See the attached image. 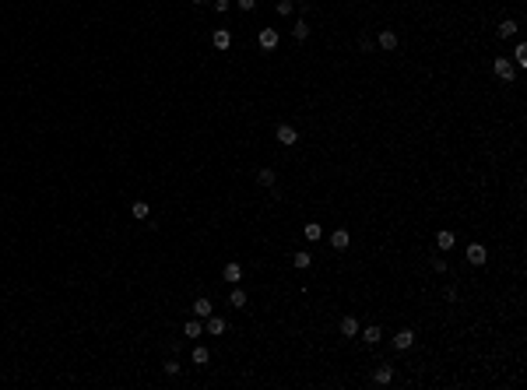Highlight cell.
Listing matches in <instances>:
<instances>
[{
    "instance_id": "obj_16",
    "label": "cell",
    "mask_w": 527,
    "mask_h": 390,
    "mask_svg": "<svg viewBox=\"0 0 527 390\" xmlns=\"http://www.w3.org/2000/svg\"><path fill=\"white\" fill-rule=\"evenodd\" d=\"M496 32H499V39H513V35H517V21H513V18H506Z\"/></svg>"
},
{
    "instance_id": "obj_19",
    "label": "cell",
    "mask_w": 527,
    "mask_h": 390,
    "mask_svg": "<svg viewBox=\"0 0 527 390\" xmlns=\"http://www.w3.org/2000/svg\"><path fill=\"white\" fill-rule=\"evenodd\" d=\"M208 334H225V320L211 313V316H208Z\"/></svg>"
},
{
    "instance_id": "obj_3",
    "label": "cell",
    "mask_w": 527,
    "mask_h": 390,
    "mask_svg": "<svg viewBox=\"0 0 527 390\" xmlns=\"http://www.w3.org/2000/svg\"><path fill=\"white\" fill-rule=\"evenodd\" d=\"M485 260H489V250H485L482 242H471V246H467V264H474V267H482Z\"/></svg>"
},
{
    "instance_id": "obj_22",
    "label": "cell",
    "mask_w": 527,
    "mask_h": 390,
    "mask_svg": "<svg viewBox=\"0 0 527 390\" xmlns=\"http://www.w3.org/2000/svg\"><path fill=\"white\" fill-rule=\"evenodd\" d=\"M228 306H235V310H243V306H246V292H243V288H235V292L228 296Z\"/></svg>"
},
{
    "instance_id": "obj_29",
    "label": "cell",
    "mask_w": 527,
    "mask_h": 390,
    "mask_svg": "<svg viewBox=\"0 0 527 390\" xmlns=\"http://www.w3.org/2000/svg\"><path fill=\"white\" fill-rule=\"evenodd\" d=\"M228 7H232V0H215V11H218V14H225Z\"/></svg>"
},
{
    "instance_id": "obj_25",
    "label": "cell",
    "mask_w": 527,
    "mask_h": 390,
    "mask_svg": "<svg viewBox=\"0 0 527 390\" xmlns=\"http://www.w3.org/2000/svg\"><path fill=\"white\" fill-rule=\"evenodd\" d=\"M513 60H517V67H527V46H524V42H517V53H513Z\"/></svg>"
},
{
    "instance_id": "obj_20",
    "label": "cell",
    "mask_w": 527,
    "mask_h": 390,
    "mask_svg": "<svg viewBox=\"0 0 527 390\" xmlns=\"http://www.w3.org/2000/svg\"><path fill=\"white\" fill-rule=\"evenodd\" d=\"M222 274H225V281H239V278H243V267H239V264H225Z\"/></svg>"
},
{
    "instance_id": "obj_11",
    "label": "cell",
    "mask_w": 527,
    "mask_h": 390,
    "mask_svg": "<svg viewBox=\"0 0 527 390\" xmlns=\"http://www.w3.org/2000/svg\"><path fill=\"white\" fill-rule=\"evenodd\" d=\"M274 46H278V32L274 28H264L260 32V50H274Z\"/></svg>"
},
{
    "instance_id": "obj_10",
    "label": "cell",
    "mask_w": 527,
    "mask_h": 390,
    "mask_svg": "<svg viewBox=\"0 0 527 390\" xmlns=\"http://www.w3.org/2000/svg\"><path fill=\"white\" fill-rule=\"evenodd\" d=\"M373 380H376L379 387H387V383H394V366H379L376 373H373Z\"/></svg>"
},
{
    "instance_id": "obj_27",
    "label": "cell",
    "mask_w": 527,
    "mask_h": 390,
    "mask_svg": "<svg viewBox=\"0 0 527 390\" xmlns=\"http://www.w3.org/2000/svg\"><path fill=\"white\" fill-rule=\"evenodd\" d=\"M274 11H278V14H292V0H278Z\"/></svg>"
},
{
    "instance_id": "obj_6",
    "label": "cell",
    "mask_w": 527,
    "mask_h": 390,
    "mask_svg": "<svg viewBox=\"0 0 527 390\" xmlns=\"http://www.w3.org/2000/svg\"><path fill=\"white\" fill-rule=\"evenodd\" d=\"M211 42H215V50H222V53H225L228 46H232V32H228V28H218V32L211 35Z\"/></svg>"
},
{
    "instance_id": "obj_26",
    "label": "cell",
    "mask_w": 527,
    "mask_h": 390,
    "mask_svg": "<svg viewBox=\"0 0 527 390\" xmlns=\"http://www.w3.org/2000/svg\"><path fill=\"white\" fill-rule=\"evenodd\" d=\"M433 271H436V274H447V260H443V257H433Z\"/></svg>"
},
{
    "instance_id": "obj_13",
    "label": "cell",
    "mask_w": 527,
    "mask_h": 390,
    "mask_svg": "<svg viewBox=\"0 0 527 390\" xmlns=\"http://www.w3.org/2000/svg\"><path fill=\"white\" fill-rule=\"evenodd\" d=\"M190 359H194V366H208V362H211V352H208V348H201V345H194Z\"/></svg>"
},
{
    "instance_id": "obj_9",
    "label": "cell",
    "mask_w": 527,
    "mask_h": 390,
    "mask_svg": "<svg viewBox=\"0 0 527 390\" xmlns=\"http://www.w3.org/2000/svg\"><path fill=\"white\" fill-rule=\"evenodd\" d=\"M348 242H352V235L345 232V229H334V235H330V246L334 250H348Z\"/></svg>"
},
{
    "instance_id": "obj_32",
    "label": "cell",
    "mask_w": 527,
    "mask_h": 390,
    "mask_svg": "<svg viewBox=\"0 0 527 390\" xmlns=\"http://www.w3.org/2000/svg\"><path fill=\"white\" fill-rule=\"evenodd\" d=\"M194 4H204V0H194Z\"/></svg>"
},
{
    "instance_id": "obj_21",
    "label": "cell",
    "mask_w": 527,
    "mask_h": 390,
    "mask_svg": "<svg viewBox=\"0 0 527 390\" xmlns=\"http://www.w3.org/2000/svg\"><path fill=\"white\" fill-rule=\"evenodd\" d=\"M292 35H296V39H309V21H296V25H292Z\"/></svg>"
},
{
    "instance_id": "obj_15",
    "label": "cell",
    "mask_w": 527,
    "mask_h": 390,
    "mask_svg": "<svg viewBox=\"0 0 527 390\" xmlns=\"http://www.w3.org/2000/svg\"><path fill=\"white\" fill-rule=\"evenodd\" d=\"M302 235H306L309 242H320V239H323V229H320L316 222H309V225H302Z\"/></svg>"
},
{
    "instance_id": "obj_23",
    "label": "cell",
    "mask_w": 527,
    "mask_h": 390,
    "mask_svg": "<svg viewBox=\"0 0 527 390\" xmlns=\"http://www.w3.org/2000/svg\"><path fill=\"white\" fill-rule=\"evenodd\" d=\"M292 264H296L299 271H306V267L313 264V253H296V257H292Z\"/></svg>"
},
{
    "instance_id": "obj_4",
    "label": "cell",
    "mask_w": 527,
    "mask_h": 390,
    "mask_svg": "<svg viewBox=\"0 0 527 390\" xmlns=\"http://www.w3.org/2000/svg\"><path fill=\"white\" fill-rule=\"evenodd\" d=\"M411 345H415V330H408V327H404V330H397V334H394V348L408 352Z\"/></svg>"
},
{
    "instance_id": "obj_8",
    "label": "cell",
    "mask_w": 527,
    "mask_h": 390,
    "mask_svg": "<svg viewBox=\"0 0 527 390\" xmlns=\"http://www.w3.org/2000/svg\"><path fill=\"white\" fill-rule=\"evenodd\" d=\"M211 313H215L211 299H197V303H194V316H197V320H208Z\"/></svg>"
},
{
    "instance_id": "obj_12",
    "label": "cell",
    "mask_w": 527,
    "mask_h": 390,
    "mask_svg": "<svg viewBox=\"0 0 527 390\" xmlns=\"http://www.w3.org/2000/svg\"><path fill=\"white\" fill-rule=\"evenodd\" d=\"M394 46H397V32L394 28H383L379 32V50H394Z\"/></svg>"
},
{
    "instance_id": "obj_7",
    "label": "cell",
    "mask_w": 527,
    "mask_h": 390,
    "mask_svg": "<svg viewBox=\"0 0 527 390\" xmlns=\"http://www.w3.org/2000/svg\"><path fill=\"white\" fill-rule=\"evenodd\" d=\"M436 246H440V250H453V246H457V235H453L450 229H440V232H436Z\"/></svg>"
},
{
    "instance_id": "obj_24",
    "label": "cell",
    "mask_w": 527,
    "mask_h": 390,
    "mask_svg": "<svg viewBox=\"0 0 527 390\" xmlns=\"http://www.w3.org/2000/svg\"><path fill=\"white\" fill-rule=\"evenodd\" d=\"M362 337H366V345H379L383 330H379V327H366V334H362Z\"/></svg>"
},
{
    "instance_id": "obj_30",
    "label": "cell",
    "mask_w": 527,
    "mask_h": 390,
    "mask_svg": "<svg viewBox=\"0 0 527 390\" xmlns=\"http://www.w3.org/2000/svg\"><path fill=\"white\" fill-rule=\"evenodd\" d=\"M235 7H243V11H253V7H257V0H235Z\"/></svg>"
},
{
    "instance_id": "obj_2",
    "label": "cell",
    "mask_w": 527,
    "mask_h": 390,
    "mask_svg": "<svg viewBox=\"0 0 527 390\" xmlns=\"http://www.w3.org/2000/svg\"><path fill=\"white\" fill-rule=\"evenodd\" d=\"M492 71H496V78L506 81V84L513 81V64H510L506 57H496V60H492Z\"/></svg>"
},
{
    "instance_id": "obj_14",
    "label": "cell",
    "mask_w": 527,
    "mask_h": 390,
    "mask_svg": "<svg viewBox=\"0 0 527 390\" xmlns=\"http://www.w3.org/2000/svg\"><path fill=\"white\" fill-rule=\"evenodd\" d=\"M130 215H134L137 222H145V218H148V215H151L148 201H134V204H130Z\"/></svg>"
},
{
    "instance_id": "obj_5",
    "label": "cell",
    "mask_w": 527,
    "mask_h": 390,
    "mask_svg": "<svg viewBox=\"0 0 527 390\" xmlns=\"http://www.w3.org/2000/svg\"><path fill=\"white\" fill-rule=\"evenodd\" d=\"M338 330H341V337H355V334H359V320H355V316H341Z\"/></svg>"
},
{
    "instance_id": "obj_18",
    "label": "cell",
    "mask_w": 527,
    "mask_h": 390,
    "mask_svg": "<svg viewBox=\"0 0 527 390\" xmlns=\"http://www.w3.org/2000/svg\"><path fill=\"white\" fill-rule=\"evenodd\" d=\"M183 334H186V337H201V334H204V323H201V320L194 316V320H186V327H183Z\"/></svg>"
},
{
    "instance_id": "obj_28",
    "label": "cell",
    "mask_w": 527,
    "mask_h": 390,
    "mask_svg": "<svg viewBox=\"0 0 527 390\" xmlns=\"http://www.w3.org/2000/svg\"><path fill=\"white\" fill-rule=\"evenodd\" d=\"M165 373H169V376H176V373H179V362H176V359H169V362H165Z\"/></svg>"
},
{
    "instance_id": "obj_17",
    "label": "cell",
    "mask_w": 527,
    "mask_h": 390,
    "mask_svg": "<svg viewBox=\"0 0 527 390\" xmlns=\"http://www.w3.org/2000/svg\"><path fill=\"white\" fill-rule=\"evenodd\" d=\"M257 183H260V186H274V183H278V172H274V169H260V172H257Z\"/></svg>"
},
{
    "instance_id": "obj_31",
    "label": "cell",
    "mask_w": 527,
    "mask_h": 390,
    "mask_svg": "<svg viewBox=\"0 0 527 390\" xmlns=\"http://www.w3.org/2000/svg\"><path fill=\"white\" fill-rule=\"evenodd\" d=\"M443 296H447V303H457V288H453V285H447V292H443Z\"/></svg>"
},
{
    "instance_id": "obj_1",
    "label": "cell",
    "mask_w": 527,
    "mask_h": 390,
    "mask_svg": "<svg viewBox=\"0 0 527 390\" xmlns=\"http://www.w3.org/2000/svg\"><path fill=\"white\" fill-rule=\"evenodd\" d=\"M274 137L285 144V148H292V144H299V130L292 127V123H278V130H274Z\"/></svg>"
}]
</instances>
